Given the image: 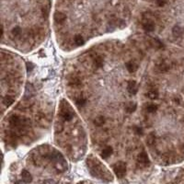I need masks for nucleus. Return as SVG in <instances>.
<instances>
[{
    "label": "nucleus",
    "mask_w": 184,
    "mask_h": 184,
    "mask_svg": "<svg viewBox=\"0 0 184 184\" xmlns=\"http://www.w3.org/2000/svg\"><path fill=\"white\" fill-rule=\"evenodd\" d=\"M127 90L131 94V95H134L137 93L138 91V86H137V83L135 82L134 80H131L128 82L127 84Z\"/></svg>",
    "instance_id": "obj_5"
},
{
    "label": "nucleus",
    "mask_w": 184,
    "mask_h": 184,
    "mask_svg": "<svg viewBox=\"0 0 184 184\" xmlns=\"http://www.w3.org/2000/svg\"><path fill=\"white\" fill-rule=\"evenodd\" d=\"M146 142L147 146H152L156 142V135L154 133H150L149 134H147V136L146 138Z\"/></svg>",
    "instance_id": "obj_12"
},
{
    "label": "nucleus",
    "mask_w": 184,
    "mask_h": 184,
    "mask_svg": "<svg viewBox=\"0 0 184 184\" xmlns=\"http://www.w3.org/2000/svg\"><path fill=\"white\" fill-rule=\"evenodd\" d=\"M74 42H75L76 45H77V46H81V45H83L85 43L84 39H83V37L79 34L76 35L75 38H74Z\"/></svg>",
    "instance_id": "obj_19"
},
{
    "label": "nucleus",
    "mask_w": 184,
    "mask_h": 184,
    "mask_svg": "<svg viewBox=\"0 0 184 184\" xmlns=\"http://www.w3.org/2000/svg\"><path fill=\"white\" fill-rule=\"evenodd\" d=\"M146 111L148 113H154V112H156L157 111V105L154 104V103L148 104V105H146Z\"/></svg>",
    "instance_id": "obj_17"
},
{
    "label": "nucleus",
    "mask_w": 184,
    "mask_h": 184,
    "mask_svg": "<svg viewBox=\"0 0 184 184\" xmlns=\"http://www.w3.org/2000/svg\"><path fill=\"white\" fill-rule=\"evenodd\" d=\"M134 131H135V134H138V135H142L143 134V129L141 127H134Z\"/></svg>",
    "instance_id": "obj_27"
},
{
    "label": "nucleus",
    "mask_w": 184,
    "mask_h": 184,
    "mask_svg": "<svg viewBox=\"0 0 184 184\" xmlns=\"http://www.w3.org/2000/svg\"><path fill=\"white\" fill-rule=\"evenodd\" d=\"M137 162H138V164H140L141 166H144V167H146V166L149 164V158H148V156L146 152H142L138 155Z\"/></svg>",
    "instance_id": "obj_4"
},
{
    "label": "nucleus",
    "mask_w": 184,
    "mask_h": 184,
    "mask_svg": "<svg viewBox=\"0 0 184 184\" xmlns=\"http://www.w3.org/2000/svg\"><path fill=\"white\" fill-rule=\"evenodd\" d=\"M126 169H127L126 164L122 161L117 162L116 164L113 165V171H114L117 178H119V179H122L125 176Z\"/></svg>",
    "instance_id": "obj_1"
},
{
    "label": "nucleus",
    "mask_w": 184,
    "mask_h": 184,
    "mask_svg": "<svg viewBox=\"0 0 184 184\" xmlns=\"http://www.w3.org/2000/svg\"><path fill=\"white\" fill-rule=\"evenodd\" d=\"M143 29L146 32H152L155 30V23L151 20H146L143 23Z\"/></svg>",
    "instance_id": "obj_7"
},
{
    "label": "nucleus",
    "mask_w": 184,
    "mask_h": 184,
    "mask_svg": "<svg viewBox=\"0 0 184 184\" xmlns=\"http://www.w3.org/2000/svg\"><path fill=\"white\" fill-rule=\"evenodd\" d=\"M169 67H170V65H169V62L167 60H164V59L158 60L156 64V69L160 73H164V72L169 71Z\"/></svg>",
    "instance_id": "obj_3"
},
{
    "label": "nucleus",
    "mask_w": 184,
    "mask_h": 184,
    "mask_svg": "<svg viewBox=\"0 0 184 184\" xmlns=\"http://www.w3.org/2000/svg\"><path fill=\"white\" fill-rule=\"evenodd\" d=\"M105 122V119L103 116H98L96 119L94 120V124L96 126H102Z\"/></svg>",
    "instance_id": "obj_22"
},
{
    "label": "nucleus",
    "mask_w": 184,
    "mask_h": 184,
    "mask_svg": "<svg viewBox=\"0 0 184 184\" xmlns=\"http://www.w3.org/2000/svg\"><path fill=\"white\" fill-rule=\"evenodd\" d=\"M81 82L80 80L78 79L77 77H72L71 79L69 80V85L72 86V87H77V86H80Z\"/></svg>",
    "instance_id": "obj_23"
},
{
    "label": "nucleus",
    "mask_w": 184,
    "mask_h": 184,
    "mask_svg": "<svg viewBox=\"0 0 184 184\" xmlns=\"http://www.w3.org/2000/svg\"><path fill=\"white\" fill-rule=\"evenodd\" d=\"M172 33H173V36L176 37V38H179L181 36L182 34V30L181 27H179V26H175L172 30Z\"/></svg>",
    "instance_id": "obj_20"
},
{
    "label": "nucleus",
    "mask_w": 184,
    "mask_h": 184,
    "mask_svg": "<svg viewBox=\"0 0 184 184\" xmlns=\"http://www.w3.org/2000/svg\"><path fill=\"white\" fill-rule=\"evenodd\" d=\"M151 45L154 48H156V49H161V48L163 47V43H162L158 39L153 38L151 40Z\"/></svg>",
    "instance_id": "obj_13"
},
{
    "label": "nucleus",
    "mask_w": 184,
    "mask_h": 184,
    "mask_svg": "<svg viewBox=\"0 0 184 184\" xmlns=\"http://www.w3.org/2000/svg\"><path fill=\"white\" fill-rule=\"evenodd\" d=\"M34 93V89L32 85H27L26 87V93H25V98L26 99H30V97H32V95Z\"/></svg>",
    "instance_id": "obj_18"
},
{
    "label": "nucleus",
    "mask_w": 184,
    "mask_h": 184,
    "mask_svg": "<svg viewBox=\"0 0 184 184\" xmlns=\"http://www.w3.org/2000/svg\"><path fill=\"white\" fill-rule=\"evenodd\" d=\"M29 122H30L28 120H25L24 118L20 117L19 115H13L9 119V124L14 127H19V126H22V125L24 126L27 124H29Z\"/></svg>",
    "instance_id": "obj_2"
},
{
    "label": "nucleus",
    "mask_w": 184,
    "mask_h": 184,
    "mask_svg": "<svg viewBox=\"0 0 184 184\" xmlns=\"http://www.w3.org/2000/svg\"><path fill=\"white\" fill-rule=\"evenodd\" d=\"M126 68L128 70V72L130 73H134L138 69V64L134 62V61H129L125 64Z\"/></svg>",
    "instance_id": "obj_8"
},
{
    "label": "nucleus",
    "mask_w": 184,
    "mask_h": 184,
    "mask_svg": "<svg viewBox=\"0 0 184 184\" xmlns=\"http://www.w3.org/2000/svg\"><path fill=\"white\" fill-rule=\"evenodd\" d=\"M104 64V61H103V58L101 56H97L95 59H94V65L97 68H101Z\"/></svg>",
    "instance_id": "obj_15"
},
{
    "label": "nucleus",
    "mask_w": 184,
    "mask_h": 184,
    "mask_svg": "<svg viewBox=\"0 0 184 184\" xmlns=\"http://www.w3.org/2000/svg\"><path fill=\"white\" fill-rule=\"evenodd\" d=\"M112 152H113V149H112L111 146H107V147H105L104 149L102 150V152H101V156H102V158L107 159L109 156H111Z\"/></svg>",
    "instance_id": "obj_10"
},
{
    "label": "nucleus",
    "mask_w": 184,
    "mask_h": 184,
    "mask_svg": "<svg viewBox=\"0 0 184 184\" xmlns=\"http://www.w3.org/2000/svg\"><path fill=\"white\" fill-rule=\"evenodd\" d=\"M62 116H63V119L64 121H71L73 119V113L70 112L68 111H64L62 113Z\"/></svg>",
    "instance_id": "obj_21"
},
{
    "label": "nucleus",
    "mask_w": 184,
    "mask_h": 184,
    "mask_svg": "<svg viewBox=\"0 0 184 184\" xmlns=\"http://www.w3.org/2000/svg\"><path fill=\"white\" fill-rule=\"evenodd\" d=\"M14 101H15V99L13 97H11V96H6V97L3 99V104L5 105L6 107L10 106V105L14 103Z\"/></svg>",
    "instance_id": "obj_14"
},
{
    "label": "nucleus",
    "mask_w": 184,
    "mask_h": 184,
    "mask_svg": "<svg viewBox=\"0 0 184 184\" xmlns=\"http://www.w3.org/2000/svg\"><path fill=\"white\" fill-rule=\"evenodd\" d=\"M54 20H55V22H57V23H60V24H62L64 23L65 20H66V15L64 14V13L63 12H60V11H56L54 13Z\"/></svg>",
    "instance_id": "obj_6"
},
{
    "label": "nucleus",
    "mask_w": 184,
    "mask_h": 184,
    "mask_svg": "<svg viewBox=\"0 0 184 184\" xmlns=\"http://www.w3.org/2000/svg\"><path fill=\"white\" fill-rule=\"evenodd\" d=\"M137 108V105L136 103H134V102H130L126 105V107H125V109H126V111L128 112V113H132L134 111H135V109H136Z\"/></svg>",
    "instance_id": "obj_16"
},
{
    "label": "nucleus",
    "mask_w": 184,
    "mask_h": 184,
    "mask_svg": "<svg viewBox=\"0 0 184 184\" xmlns=\"http://www.w3.org/2000/svg\"><path fill=\"white\" fill-rule=\"evenodd\" d=\"M21 178H22V181L25 183H30L32 181V176L29 171L27 170H22L21 172Z\"/></svg>",
    "instance_id": "obj_9"
},
{
    "label": "nucleus",
    "mask_w": 184,
    "mask_h": 184,
    "mask_svg": "<svg viewBox=\"0 0 184 184\" xmlns=\"http://www.w3.org/2000/svg\"><path fill=\"white\" fill-rule=\"evenodd\" d=\"M26 64H27V70H28V72H30V71H32V70L33 69V67H34V65H33L32 63H27Z\"/></svg>",
    "instance_id": "obj_28"
},
{
    "label": "nucleus",
    "mask_w": 184,
    "mask_h": 184,
    "mask_svg": "<svg viewBox=\"0 0 184 184\" xmlns=\"http://www.w3.org/2000/svg\"><path fill=\"white\" fill-rule=\"evenodd\" d=\"M11 33H12V35L14 37H19L20 35V33H21V29L19 27H15L14 29L12 30Z\"/></svg>",
    "instance_id": "obj_25"
},
{
    "label": "nucleus",
    "mask_w": 184,
    "mask_h": 184,
    "mask_svg": "<svg viewBox=\"0 0 184 184\" xmlns=\"http://www.w3.org/2000/svg\"><path fill=\"white\" fill-rule=\"evenodd\" d=\"M15 184H25V182L24 181H17Z\"/></svg>",
    "instance_id": "obj_30"
},
{
    "label": "nucleus",
    "mask_w": 184,
    "mask_h": 184,
    "mask_svg": "<svg viewBox=\"0 0 184 184\" xmlns=\"http://www.w3.org/2000/svg\"><path fill=\"white\" fill-rule=\"evenodd\" d=\"M42 184H55V182L54 181H45Z\"/></svg>",
    "instance_id": "obj_29"
},
{
    "label": "nucleus",
    "mask_w": 184,
    "mask_h": 184,
    "mask_svg": "<svg viewBox=\"0 0 184 184\" xmlns=\"http://www.w3.org/2000/svg\"><path fill=\"white\" fill-rule=\"evenodd\" d=\"M155 2L158 7H164L166 4V0H155Z\"/></svg>",
    "instance_id": "obj_26"
},
{
    "label": "nucleus",
    "mask_w": 184,
    "mask_h": 184,
    "mask_svg": "<svg viewBox=\"0 0 184 184\" xmlns=\"http://www.w3.org/2000/svg\"><path fill=\"white\" fill-rule=\"evenodd\" d=\"M86 103H87V99L85 98H83V97H79V98H77L76 99V104L77 105L78 107L85 106Z\"/></svg>",
    "instance_id": "obj_24"
},
{
    "label": "nucleus",
    "mask_w": 184,
    "mask_h": 184,
    "mask_svg": "<svg viewBox=\"0 0 184 184\" xmlns=\"http://www.w3.org/2000/svg\"><path fill=\"white\" fill-rule=\"evenodd\" d=\"M146 96L147 98H149L150 99H156L159 97V93H158V91L156 89H151L146 92Z\"/></svg>",
    "instance_id": "obj_11"
}]
</instances>
